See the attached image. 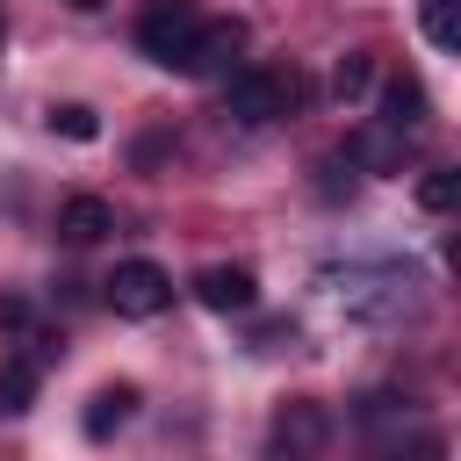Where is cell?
Instances as JSON below:
<instances>
[{"mask_svg": "<svg viewBox=\"0 0 461 461\" xmlns=\"http://www.w3.org/2000/svg\"><path fill=\"white\" fill-rule=\"evenodd\" d=\"M331 454V411L317 396H288L267 425V454L259 461H324Z\"/></svg>", "mask_w": 461, "mask_h": 461, "instance_id": "6da1fadb", "label": "cell"}, {"mask_svg": "<svg viewBox=\"0 0 461 461\" xmlns=\"http://www.w3.org/2000/svg\"><path fill=\"white\" fill-rule=\"evenodd\" d=\"M295 72H281V65H238L230 79H223V108L238 115V122H281L288 108H295Z\"/></svg>", "mask_w": 461, "mask_h": 461, "instance_id": "7a4b0ae2", "label": "cell"}, {"mask_svg": "<svg viewBox=\"0 0 461 461\" xmlns=\"http://www.w3.org/2000/svg\"><path fill=\"white\" fill-rule=\"evenodd\" d=\"M194 36H202V7L194 0H151L144 14H137V50L151 58V65H187V50H194Z\"/></svg>", "mask_w": 461, "mask_h": 461, "instance_id": "3957f363", "label": "cell"}, {"mask_svg": "<svg viewBox=\"0 0 461 461\" xmlns=\"http://www.w3.org/2000/svg\"><path fill=\"white\" fill-rule=\"evenodd\" d=\"M166 303H173V274L158 259H122L108 274V310L115 317H158Z\"/></svg>", "mask_w": 461, "mask_h": 461, "instance_id": "277c9868", "label": "cell"}, {"mask_svg": "<svg viewBox=\"0 0 461 461\" xmlns=\"http://www.w3.org/2000/svg\"><path fill=\"white\" fill-rule=\"evenodd\" d=\"M375 122H382L389 137H403V144H411V137L432 122V101H425V86H418L411 72H403V79H389V86H382V115H375Z\"/></svg>", "mask_w": 461, "mask_h": 461, "instance_id": "5b68a950", "label": "cell"}, {"mask_svg": "<svg viewBox=\"0 0 461 461\" xmlns=\"http://www.w3.org/2000/svg\"><path fill=\"white\" fill-rule=\"evenodd\" d=\"M194 295H202V310H252L259 303V281H252V267H238V259L223 267L216 259V267L194 274Z\"/></svg>", "mask_w": 461, "mask_h": 461, "instance_id": "8992f818", "label": "cell"}, {"mask_svg": "<svg viewBox=\"0 0 461 461\" xmlns=\"http://www.w3.org/2000/svg\"><path fill=\"white\" fill-rule=\"evenodd\" d=\"M115 230V209L101 202V194H72V202H58V238L65 245H101Z\"/></svg>", "mask_w": 461, "mask_h": 461, "instance_id": "52a82bcc", "label": "cell"}, {"mask_svg": "<svg viewBox=\"0 0 461 461\" xmlns=\"http://www.w3.org/2000/svg\"><path fill=\"white\" fill-rule=\"evenodd\" d=\"M238 50H245V22H202V36H194L180 72H223Z\"/></svg>", "mask_w": 461, "mask_h": 461, "instance_id": "ba28073f", "label": "cell"}, {"mask_svg": "<svg viewBox=\"0 0 461 461\" xmlns=\"http://www.w3.org/2000/svg\"><path fill=\"white\" fill-rule=\"evenodd\" d=\"M346 158H353L360 173H403V137H389L382 122H367V130L346 137Z\"/></svg>", "mask_w": 461, "mask_h": 461, "instance_id": "9c48e42d", "label": "cell"}, {"mask_svg": "<svg viewBox=\"0 0 461 461\" xmlns=\"http://www.w3.org/2000/svg\"><path fill=\"white\" fill-rule=\"evenodd\" d=\"M130 411H137V389H130V382L101 389V396L86 403V439H108V432H122V425H130Z\"/></svg>", "mask_w": 461, "mask_h": 461, "instance_id": "30bf717a", "label": "cell"}, {"mask_svg": "<svg viewBox=\"0 0 461 461\" xmlns=\"http://www.w3.org/2000/svg\"><path fill=\"white\" fill-rule=\"evenodd\" d=\"M418 22L432 50H461V0H418Z\"/></svg>", "mask_w": 461, "mask_h": 461, "instance_id": "8fae6325", "label": "cell"}, {"mask_svg": "<svg viewBox=\"0 0 461 461\" xmlns=\"http://www.w3.org/2000/svg\"><path fill=\"white\" fill-rule=\"evenodd\" d=\"M367 86H375V58H367V50H346V58L331 65V94H339V101H360Z\"/></svg>", "mask_w": 461, "mask_h": 461, "instance_id": "7c38bea8", "label": "cell"}, {"mask_svg": "<svg viewBox=\"0 0 461 461\" xmlns=\"http://www.w3.org/2000/svg\"><path fill=\"white\" fill-rule=\"evenodd\" d=\"M29 403H36V360H7V367H0V411L22 418Z\"/></svg>", "mask_w": 461, "mask_h": 461, "instance_id": "4fadbf2b", "label": "cell"}, {"mask_svg": "<svg viewBox=\"0 0 461 461\" xmlns=\"http://www.w3.org/2000/svg\"><path fill=\"white\" fill-rule=\"evenodd\" d=\"M418 202H425L432 216H447V209L461 202V173H454V166H432V173L418 180Z\"/></svg>", "mask_w": 461, "mask_h": 461, "instance_id": "5bb4252c", "label": "cell"}, {"mask_svg": "<svg viewBox=\"0 0 461 461\" xmlns=\"http://www.w3.org/2000/svg\"><path fill=\"white\" fill-rule=\"evenodd\" d=\"M50 130H58V137H72V144H94V137H101V115H94V108H79V101H65V108H50Z\"/></svg>", "mask_w": 461, "mask_h": 461, "instance_id": "9a60e30c", "label": "cell"}, {"mask_svg": "<svg viewBox=\"0 0 461 461\" xmlns=\"http://www.w3.org/2000/svg\"><path fill=\"white\" fill-rule=\"evenodd\" d=\"M0 43H7V14H0Z\"/></svg>", "mask_w": 461, "mask_h": 461, "instance_id": "2e32d148", "label": "cell"}]
</instances>
